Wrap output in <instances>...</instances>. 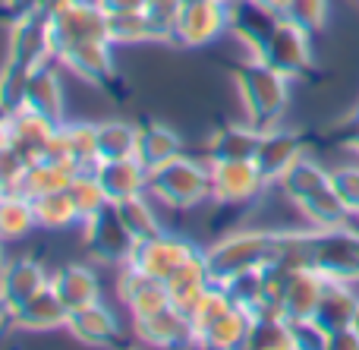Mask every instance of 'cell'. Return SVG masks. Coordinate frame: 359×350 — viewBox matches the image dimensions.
Returning a JSON list of instances; mask_svg holds the SVG:
<instances>
[{
	"instance_id": "13",
	"label": "cell",
	"mask_w": 359,
	"mask_h": 350,
	"mask_svg": "<svg viewBox=\"0 0 359 350\" xmlns=\"http://www.w3.org/2000/svg\"><path fill=\"white\" fill-rule=\"evenodd\" d=\"M63 332L69 335L73 341L86 347H111L120 341V319L107 303H88L82 309H73L67 319V328Z\"/></svg>"
},
{
	"instance_id": "33",
	"label": "cell",
	"mask_w": 359,
	"mask_h": 350,
	"mask_svg": "<svg viewBox=\"0 0 359 350\" xmlns=\"http://www.w3.org/2000/svg\"><path fill=\"white\" fill-rule=\"evenodd\" d=\"M67 136H69L73 168L76 170H95V164L101 161L98 123H92V120H67Z\"/></svg>"
},
{
	"instance_id": "6",
	"label": "cell",
	"mask_w": 359,
	"mask_h": 350,
	"mask_svg": "<svg viewBox=\"0 0 359 350\" xmlns=\"http://www.w3.org/2000/svg\"><path fill=\"white\" fill-rule=\"evenodd\" d=\"M211 168V202L215 206L240 208L259 199L268 189V177L259 170L252 158L243 161H208Z\"/></svg>"
},
{
	"instance_id": "19",
	"label": "cell",
	"mask_w": 359,
	"mask_h": 350,
	"mask_svg": "<svg viewBox=\"0 0 359 350\" xmlns=\"http://www.w3.org/2000/svg\"><path fill=\"white\" fill-rule=\"evenodd\" d=\"M50 288L57 290L67 309H82L88 303H98L101 300V278L92 265H82V262H67L50 275Z\"/></svg>"
},
{
	"instance_id": "2",
	"label": "cell",
	"mask_w": 359,
	"mask_h": 350,
	"mask_svg": "<svg viewBox=\"0 0 359 350\" xmlns=\"http://www.w3.org/2000/svg\"><path fill=\"white\" fill-rule=\"evenodd\" d=\"M233 82L249 123L259 130L278 126V120L287 111V101H290V76L268 67L262 57H249L246 63L236 67Z\"/></svg>"
},
{
	"instance_id": "25",
	"label": "cell",
	"mask_w": 359,
	"mask_h": 350,
	"mask_svg": "<svg viewBox=\"0 0 359 350\" xmlns=\"http://www.w3.org/2000/svg\"><path fill=\"white\" fill-rule=\"evenodd\" d=\"M114 206H117L123 224L130 227V234L136 237V243H142V240H151V237H158V234L168 231L161 212H158V199H155V196L139 193V196H130V199L114 202Z\"/></svg>"
},
{
	"instance_id": "44",
	"label": "cell",
	"mask_w": 359,
	"mask_h": 350,
	"mask_svg": "<svg viewBox=\"0 0 359 350\" xmlns=\"http://www.w3.org/2000/svg\"><path fill=\"white\" fill-rule=\"evenodd\" d=\"M4 262H6V243L0 240V269H4Z\"/></svg>"
},
{
	"instance_id": "1",
	"label": "cell",
	"mask_w": 359,
	"mask_h": 350,
	"mask_svg": "<svg viewBox=\"0 0 359 350\" xmlns=\"http://www.w3.org/2000/svg\"><path fill=\"white\" fill-rule=\"evenodd\" d=\"M287 234L274 231H255V227H243V231H230L211 246H205V259H208L211 278L217 284L233 278L236 271L262 269L284 259Z\"/></svg>"
},
{
	"instance_id": "23",
	"label": "cell",
	"mask_w": 359,
	"mask_h": 350,
	"mask_svg": "<svg viewBox=\"0 0 359 350\" xmlns=\"http://www.w3.org/2000/svg\"><path fill=\"white\" fill-rule=\"evenodd\" d=\"M107 35L117 48H133V44H170V35L149 16L145 10L133 13H111L107 16Z\"/></svg>"
},
{
	"instance_id": "11",
	"label": "cell",
	"mask_w": 359,
	"mask_h": 350,
	"mask_svg": "<svg viewBox=\"0 0 359 350\" xmlns=\"http://www.w3.org/2000/svg\"><path fill=\"white\" fill-rule=\"evenodd\" d=\"M133 335L149 347H164V350L196 347V325H192L189 313L180 309L177 303L161 309V313L136 316L133 319Z\"/></svg>"
},
{
	"instance_id": "39",
	"label": "cell",
	"mask_w": 359,
	"mask_h": 350,
	"mask_svg": "<svg viewBox=\"0 0 359 350\" xmlns=\"http://www.w3.org/2000/svg\"><path fill=\"white\" fill-rule=\"evenodd\" d=\"M4 6L13 19L29 16V13H48V0H4Z\"/></svg>"
},
{
	"instance_id": "16",
	"label": "cell",
	"mask_w": 359,
	"mask_h": 350,
	"mask_svg": "<svg viewBox=\"0 0 359 350\" xmlns=\"http://www.w3.org/2000/svg\"><path fill=\"white\" fill-rule=\"evenodd\" d=\"M22 107L54 120V123H63V120H67V88H63V79H60V73H57V63L32 69Z\"/></svg>"
},
{
	"instance_id": "17",
	"label": "cell",
	"mask_w": 359,
	"mask_h": 350,
	"mask_svg": "<svg viewBox=\"0 0 359 350\" xmlns=\"http://www.w3.org/2000/svg\"><path fill=\"white\" fill-rule=\"evenodd\" d=\"M69 319L67 303L57 297V290L41 288L38 294H32L22 307L16 309V332L25 335H44V332H63Z\"/></svg>"
},
{
	"instance_id": "38",
	"label": "cell",
	"mask_w": 359,
	"mask_h": 350,
	"mask_svg": "<svg viewBox=\"0 0 359 350\" xmlns=\"http://www.w3.org/2000/svg\"><path fill=\"white\" fill-rule=\"evenodd\" d=\"M180 10H183V0H145V13L170 35V44H174V22Z\"/></svg>"
},
{
	"instance_id": "32",
	"label": "cell",
	"mask_w": 359,
	"mask_h": 350,
	"mask_svg": "<svg viewBox=\"0 0 359 350\" xmlns=\"http://www.w3.org/2000/svg\"><path fill=\"white\" fill-rule=\"evenodd\" d=\"M139 123L130 120H101L98 123V152L104 158H130L136 155Z\"/></svg>"
},
{
	"instance_id": "15",
	"label": "cell",
	"mask_w": 359,
	"mask_h": 350,
	"mask_svg": "<svg viewBox=\"0 0 359 350\" xmlns=\"http://www.w3.org/2000/svg\"><path fill=\"white\" fill-rule=\"evenodd\" d=\"M54 130H57L54 120L41 117V114L29 111V107H16V111H10V120H6L4 142H10L13 149L32 164V161H41L44 149H48V139L54 136Z\"/></svg>"
},
{
	"instance_id": "46",
	"label": "cell",
	"mask_w": 359,
	"mask_h": 350,
	"mask_svg": "<svg viewBox=\"0 0 359 350\" xmlns=\"http://www.w3.org/2000/svg\"><path fill=\"white\" fill-rule=\"evenodd\" d=\"M6 193H10V189H6V183L0 180V196H6Z\"/></svg>"
},
{
	"instance_id": "18",
	"label": "cell",
	"mask_w": 359,
	"mask_h": 350,
	"mask_svg": "<svg viewBox=\"0 0 359 350\" xmlns=\"http://www.w3.org/2000/svg\"><path fill=\"white\" fill-rule=\"evenodd\" d=\"M95 177L104 187L107 199L120 202L130 199V196L149 193V168L139 161L136 155L130 158H104V161L95 164Z\"/></svg>"
},
{
	"instance_id": "47",
	"label": "cell",
	"mask_w": 359,
	"mask_h": 350,
	"mask_svg": "<svg viewBox=\"0 0 359 350\" xmlns=\"http://www.w3.org/2000/svg\"><path fill=\"white\" fill-rule=\"evenodd\" d=\"M183 4H192V0H183Z\"/></svg>"
},
{
	"instance_id": "40",
	"label": "cell",
	"mask_w": 359,
	"mask_h": 350,
	"mask_svg": "<svg viewBox=\"0 0 359 350\" xmlns=\"http://www.w3.org/2000/svg\"><path fill=\"white\" fill-rule=\"evenodd\" d=\"M101 10L111 13H133V10H145V0H95Z\"/></svg>"
},
{
	"instance_id": "36",
	"label": "cell",
	"mask_w": 359,
	"mask_h": 350,
	"mask_svg": "<svg viewBox=\"0 0 359 350\" xmlns=\"http://www.w3.org/2000/svg\"><path fill=\"white\" fill-rule=\"evenodd\" d=\"M284 19L297 22L299 29H306V32H316L325 19V0H290Z\"/></svg>"
},
{
	"instance_id": "26",
	"label": "cell",
	"mask_w": 359,
	"mask_h": 350,
	"mask_svg": "<svg viewBox=\"0 0 359 350\" xmlns=\"http://www.w3.org/2000/svg\"><path fill=\"white\" fill-rule=\"evenodd\" d=\"M35 227H38V218H35V206H32L29 196L16 193V189L0 196V240L4 243L25 240Z\"/></svg>"
},
{
	"instance_id": "8",
	"label": "cell",
	"mask_w": 359,
	"mask_h": 350,
	"mask_svg": "<svg viewBox=\"0 0 359 350\" xmlns=\"http://www.w3.org/2000/svg\"><path fill=\"white\" fill-rule=\"evenodd\" d=\"M230 32V0H192L183 4L174 22V44L180 48H208Z\"/></svg>"
},
{
	"instance_id": "30",
	"label": "cell",
	"mask_w": 359,
	"mask_h": 350,
	"mask_svg": "<svg viewBox=\"0 0 359 350\" xmlns=\"http://www.w3.org/2000/svg\"><path fill=\"white\" fill-rule=\"evenodd\" d=\"M32 206H35V218H38V227H41V231H69L73 224H82L79 212H76V206H73L67 189L38 196V199H32Z\"/></svg>"
},
{
	"instance_id": "28",
	"label": "cell",
	"mask_w": 359,
	"mask_h": 350,
	"mask_svg": "<svg viewBox=\"0 0 359 350\" xmlns=\"http://www.w3.org/2000/svg\"><path fill=\"white\" fill-rule=\"evenodd\" d=\"M76 170L67 168V164H57V161H48V158H41V161H32L29 168H25L22 180H19L16 193L29 196V199H38V196H48V193H57V189H67L69 180H73Z\"/></svg>"
},
{
	"instance_id": "9",
	"label": "cell",
	"mask_w": 359,
	"mask_h": 350,
	"mask_svg": "<svg viewBox=\"0 0 359 350\" xmlns=\"http://www.w3.org/2000/svg\"><path fill=\"white\" fill-rule=\"evenodd\" d=\"M82 231H86L88 253H92V259L101 265H123L126 259H130L133 246H136V237H133L130 227L123 224V218H120L114 202L107 208H101L95 218H88L86 224H82Z\"/></svg>"
},
{
	"instance_id": "10",
	"label": "cell",
	"mask_w": 359,
	"mask_h": 350,
	"mask_svg": "<svg viewBox=\"0 0 359 350\" xmlns=\"http://www.w3.org/2000/svg\"><path fill=\"white\" fill-rule=\"evenodd\" d=\"M259 57L268 63V67H274L278 73H284V76H290L293 79V76L303 73V69L309 67V60H312L309 32L280 16L278 22H274L271 35H268V41H265V48H262Z\"/></svg>"
},
{
	"instance_id": "3",
	"label": "cell",
	"mask_w": 359,
	"mask_h": 350,
	"mask_svg": "<svg viewBox=\"0 0 359 350\" xmlns=\"http://www.w3.org/2000/svg\"><path fill=\"white\" fill-rule=\"evenodd\" d=\"M149 196H155L161 208L189 212L211 202V168L208 158H192L186 152L149 170Z\"/></svg>"
},
{
	"instance_id": "37",
	"label": "cell",
	"mask_w": 359,
	"mask_h": 350,
	"mask_svg": "<svg viewBox=\"0 0 359 350\" xmlns=\"http://www.w3.org/2000/svg\"><path fill=\"white\" fill-rule=\"evenodd\" d=\"M25 168H29V161H25V158L19 155L10 142H0V180L6 183V189H16L19 187Z\"/></svg>"
},
{
	"instance_id": "35",
	"label": "cell",
	"mask_w": 359,
	"mask_h": 350,
	"mask_svg": "<svg viewBox=\"0 0 359 350\" xmlns=\"http://www.w3.org/2000/svg\"><path fill=\"white\" fill-rule=\"evenodd\" d=\"M174 307V297H170V288L164 281H158V278H151L149 284H145L142 290H139L136 297L130 300V316L136 319V316H151V313H161V309Z\"/></svg>"
},
{
	"instance_id": "42",
	"label": "cell",
	"mask_w": 359,
	"mask_h": 350,
	"mask_svg": "<svg viewBox=\"0 0 359 350\" xmlns=\"http://www.w3.org/2000/svg\"><path fill=\"white\" fill-rule=\"evenodd\" d=\"M249 4H255L259 10H265V13H271V16L280 19L287 13V4H290V0H249Z\"/></svg>"
},
{
	"instance_id": "31",
	"label": "cell",
	"mask_w": 359,
	"mask_h": 350,
	"mask_svg": "<svg viewBox=\"0 0 359 350\" xmlns=\"http://www.w3.org/2000/svg\"><path fill=\"white\" fill-rule=\"evenodd\" d=\"M67 193H69V199H73L76 212H79L82 224H86L88 218H95L101 208L111 206V199H107L104 187L98 183L95 170H76L73 180H69V187H67Z\"/></svg>"
},
{
	"instance_id": "43",
	"label": "cell",
	"mask_w": 359,
	"mask_h": 350,
	"mask_svg": "<svg viewBox=\"0 0 359 350\" xmlns=\"http://www.w3.org/2000/svg\"><path fill=\"white\" fill-rule=\"evenodd\" d=\"M6 120H10V111H6V107L0 105V142L6 139Z\"/></svg>"
},
{
	"instance_id": "27",
	"label": "cell",
	"mask_w": 359,
	"mask_h": 350,
	"mask_svg": "<svg viewBox=\"0 0 359 350\" xmlns=\"http://www.w3.org/2000/svg\"><path fill=\"white\" fill-rule=\"evenodd\" d=\"M211 281H215V278H211V269H208V259H205V250H198L196 256H192L189 262H186L183 269H180L174 278H170L168 288H170V297H174L177 307L189 313V307L198 300V297H202V290L208 288Z\"/></svg>"
},
{
	"instance_id": "22",
	"label": "cell",
	"mask_w": 359,
	"mask_h": 350,
	"mask_svg": "<svg viewBox=\"0 0 359 350\" xmlns=\"http://www.w3.org/2000/svg\"><path fill=\"white\" fill-rule=\"evenodd\" d=\"M252 325V316L243 307H227L217 319H211L205 328L196 332V347H208V350H233V347H246V335Z\"/></svg>"
},
{
	"instance_id": "21",
	"label": "cell",
	"mask_w": 359,
	"mask_h": 350,
	"mask_svg": "<svg viewBox=\"0 0 359 350\" xmlns=\"http://www.w3.org/2000/svg\"><path fill=\"white\" fill-rule=\"evenodd\" d=\"M297 158H299V139H297V133L278 130V126H268V130H262L259 149H255L252 161L259 164V170L268 177V183H278L280 174H284V170L290 168Z\"/></svg>"
},
{
	"instance_id": "45",
	"label": "cell",
	"mask_w": 359,
	"mask_h": 350,
	"mask_svg": "<svg viewBox=\"0 0 359 350\" xmlns=\"http://www.w3.org/2000/svg\"><path fill=\"white\" fill-rule=\"evenodd\" d=\"M63 4H67V0H48V13L57 10V6H63Z\"/></svg>"
},
{
	"instance_id": "5",
	"label": "cell",
	"mask_w": 359,
	"mask_h": 350,
	"mask_svg": "<svg viewBox=\"0 0 359 350\" xmlns=\"http://www.w3.org/2000/svg\"><path fill=\"white\" fill-rule=\"evenodd\" d=\"M6 60L19 63L29 73L38 67H48V63H57L48 13H29V16L13 19L10 38H6Z\"/></svg>"
},
{
	"instance_id": "4",
	"label": "cell",
	"mask_w": 359,
	"mask_h": 350,
	"mask_svg": "<svg viewBox=\"0 0 359 350\" xmlns=\"http://www.w3.org/2000/svg\"><path fill=\"white\" fill-rule=\"evenodd\" d=\"M54 51L73 48L82 41H111L107 35V13L95 0H67L63 6L48 13Z\"/></svg>"
},
{
	"instance_id": "29",
	"label": "cell",
	"mask_w": 359,
	"mask_h": 350,
	"mask_svg": "<svg viewBox=\"0 0 359 350\" xmlns=\"http://www.w3.org/2000/svg\"><path fill=\"white\" fill-rule=\"evenodd\" d=\"M246 347L255 350H280L297 347V328L287 316H255L246 335Z\"/></svg>"
},
{
	"instance_id": "34",
	"label": "cell",
	"mask_w": 359,
	"mask_h": 350,
	"mask_svg": "<svg viewBox=\"0 0 359 350\" xmlns=\"http://www.w3.org/2000/svg\"><path fill=\"white\" fill-rule=\"evenodd\" d=\"M29 76L32 73H29V69H22L19 63L4 60V67H0V105H4L6 111H16V107H22Z\"/></svg>"
},
{
	"instance_id": "14",
	"label": "cell",
	"mask_w": 359,
	"mask_h": 350,
	"mask_svg": "<svg viewBox=\"0 0 359 350\" xmlns=\"http://www.w3.org/2000/svg\"><path fill=\"white\" fill-rule=\"evenodd\" d=\"M48 284H50V271L35 256H6L4 269H0V297L13 309H19L32 294H38Z\"/></svg>"
},
{
	"instance_id": "20",
	"label": "cell",
	"mask_w": 359,
	"mask_h": 350,
	"mask_svg": "<svg viewBox=\"0 0 359 350\" xmlns=\"http://www.w3.org/2000/svg\"><path fill=\"white\" fill-rule=\"evenodd\" d=\"M262 130L252 126L249 120L243 123H224L208 136L205 145V158L208 161H243V158H255Z\"/></svg>"
},
{
	"instance_id": "7",
	"label": "cell",
	"mask_w": 359,
	"mask_h": 350,
	"mask_svg": "<svg viewBox=\"0 0 359 350\" xmlns=\"http://www.w3.org/2000/svg\"><path fill=\"white\" fill-rule=\"evenodd\" d=\"M198 250H202V246H196V240L183 237V234H174V231H164V234H158V237L142 240V243L133 246L126 262H133L136 269H142L145 275L168 284Z\"/></svg>"
},
{
	"instance_id": "41",
	"label": "cell",
	"mask_w": 359,
	"mask_h": 350,
	"mask_svg": "<svg viewBox=\"0 0 359 350\" xmlns=\"http://www.w3.org/2000/svg\"><path fill=\"white\" fill-rule=\"evenodd\" d=\"M10 332H16V309H13L10 303L0 297V338H4V335H10Z\"/></svg>"
},
{
	"instance_id": "24",
	"label": "cell",
	"mask_w": 359,
	"mask_h": 350,
	"mask_svg": "<svg viewBox=\"0 0 359 350\" xmlns=\"http://www.w3.org/2000/svg\"><path fill=\"white\" fill-rule=\"evenodd\" d=\"M183 152V139L174 126L161 123V120H142L139 123V139H136V158L145 168H158V164L170 161L174 155Z\"/></svg>"
},
{
	"instance_id": "12",
	"label": "cell",
	"mask_w": 359,
	"mask_h": 350,
	"mask_svg": "<svg viewBox=\"0 0 359 350\" xmlns=\"http://www.w3.org/2000/svg\"><path fill=\"white\" fill-rule=\"evenodd\" d=\"M114 41H82L57 54V67L69 69L76 79L88 86H107L117 79V57H114Z\"/></svg>"
}]
</instances>
